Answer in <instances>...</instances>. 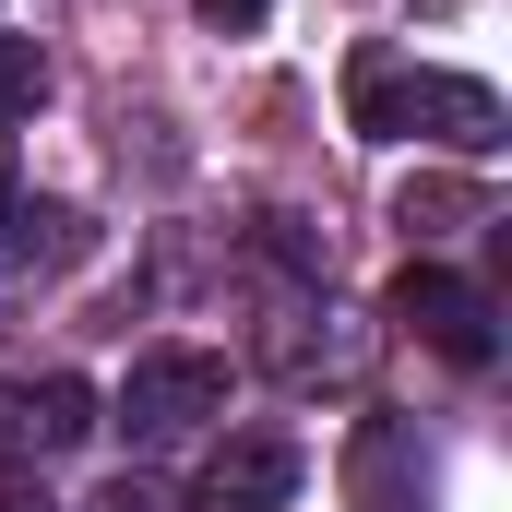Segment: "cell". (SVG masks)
<instances>
[{
	"label": "cell",
	"mask_w": 512,
	"mask_h": 512,
	"mask_svg": "<svg viewBox=\"0 0 512 512\" xmlns=\"http://www.w3.org/2000/svg\"><path fill=\"white\" fill-rule=\"evenodd\" d=\"M346 120L370 143H453V155H501V96L477 72H429L405 48H358L346 60Z\"/></svg>",
	"instance_id": "6da1fadb"
},
{
	"label": "cell",
	"mask_w": 512,
	"mask_h": 512,
	"mask_svg": "<svg viewBox=\"0 0 512 512\" xmlns=\"http://www.w3.org/2000/svg\"><path fill=\"white\" fill-rule=\"evenodd\" d=\"M36 108H48V48L36 36H0V131L36 120Z\"/></svg>",
	"instance_id": "8992f818"
},
{
	"label": "cell",
	"mask_w": 512,
	"mask_h": 512,
	"mask_svg": "<svg viewBox=\"0 0 512 512\" xmlns=\"http://www.w3.org/2000/svg\"><path fill=\"white\" fill-rule=\"evenodd\" d=\"M12 203H24V191H12V155H0V227H12Z\"/></svg>",
	"instance_id": "30bf717a"
},
{
	"label": "cell",
	"mask_w": 512,
	"mask_h": 512,
	"mask_svg": "<svg viewBox=\"0 0 512 512\" xmlns=\"http://www.w3.org/2000/svg\"><path fill=\"white\" fill-rule=\"evenodd\" d=\"M286 501H298V441H286V429L215 441L203 477H191V512H286Z\"/></svg>",
	"instance_id": "5b68a950"
},
{
	"label": "cell",
	"mask_w": 512,
	"mask_h": 512,
	"mask_svg": "<svg viewBox=\"0 0 512 512\" xmlns=\"http://www.w3.org/2000/svg\"><path fill=\"white\" fill-rule=\"evenodd\" d=\"M203 417H227V358H215V346H155V358H131V382H120V429L131 441H191Z\"/></svg>",
	"instance_id": "7a4b0ae2"
},
{
	"label": "cell",
	"mask_w": 512,
	"mask_h": 512,
	"mask_svg": "<svg viewBox=\"0 0 512 512\" xmlns=\"http://www.w3.org/2000/svg\"><path fill=\"white\" fill-rule=\"evenodd\" d=\"M84 512H155V489H143V477H120V489H96Z\"/></svg>",
	"instance_id": "9c48e42d"
},
{
	"label": "cell",
	"mask_w": 512,
	"mask_h": 512,
	"mask_svg": "<svg viewBox=\"0 0 512 512\" xmlns=\"http://www.w3.org/2000/svg\"><path fill=\"white\" fill-rule=\"evenodd\" d=\"M191 12H203L215 36H251V24H262V12H274V0H191Z\"/></svg>",
	"instance_id": "ba28073f"
},
{
	"label": "cell",
	"mask_w": 512,
	"mask_h": 512,
	"mask_svg": "<svg viewBox=\"0 0 512 512\" xmlns=\"http://www.w3.org/2000/svg\"><path fill=\"white\" fill-rule=\"evenodd\" d=\"M84 441H96V393L72 382V370L0 382V465H60V453H84Z\"/></svg>",
	"instance_id": "277c9868"
},
{
	"label": "cell",
	"mask_w": 512,
	"mask_h": 512,
	"mask_svg": "<svg viewBox=\"0 0 512 512\" xmlns=\"http://www.w3.org/2000/svg\"><path fill=\"white\" fill-rule=\"evenodd\" d=\"M465 215H477L465 179H417V191H405V227H417V239H429V227H465Z\"/></svg>",
	"instance_id": "52a82bcc"
},
{
	"label": "cell",
	"mask_w": 512,
	"mask_h": 512,
	"mask_svg": "<svg viewBox=\"0 0 512 512\" xmlns=\"http://www.w3.org/2000/svg\"><path fill=\"white\" fill-rule=\"evenodd\" d=\"M393 322H405L417 346H441L453 370H489V358H501V298L465 286V274H441V262H405V274H393Z\"/></svg>",
	"instance_id": "3957f363"
}]
</instances>
